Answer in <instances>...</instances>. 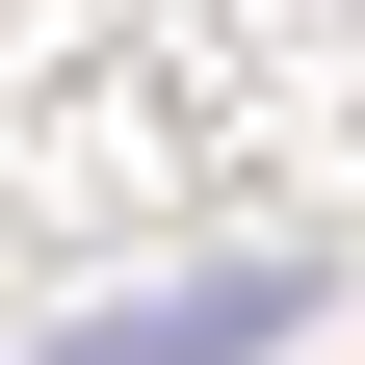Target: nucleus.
<instances>
[{"mask_svg":"<svg viewBox=\"0 0 365 365\" xmlns=\"http://www.w3.org/2000/svg\"><path fill=\"white\" fill-rule=\"evenodd\" d=\"M287 313H313V261H182V287L78 313V339H26V365H261Z\"/></svg>","mask_w":365,"mask_h":365,"instance_id":"obj_1","label":"nucleus"}]
</instances>
